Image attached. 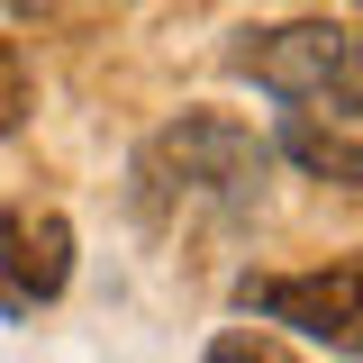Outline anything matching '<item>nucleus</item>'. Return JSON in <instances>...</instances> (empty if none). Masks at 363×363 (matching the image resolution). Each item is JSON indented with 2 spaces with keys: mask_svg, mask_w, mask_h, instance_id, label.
<instances>
[{
  "mask_svg": "<svg viewBox=\"0 0 363 363\" xmlns=\"http://www.w3.org/2000/svg\"><path fill=\"white\" fill-rule=\"evenodd\" d=\"M264 164L272 145L245 118H227V109H182L164 128L136 145L128 164V200L145 227H191V218H227V209H245L255 191H264Z\"/></svg>",
  "mask_w": 363,
  "mask_h": 363,
  "instance_id": "1",
  "label": "nucleus"
},
{
  "mask_svg": "<svg viewBox=\"0 0 363 363\" xmlns=\"http://www.w3.org/2000/svg\"><path fill=\"white\" fill-rule=\"evenodd\" d=\"M236 73H245V82H264L272 100H318V109H354V100H363L354 28H327V18L255 28V37L236 45Z\"/></svg>",
  "mask_w": 363,
  "mask_h": 363,
  "instance_id": "2",
  "label": "nucleus"
},
{
  "mask_svg": "<svg viewBox=\"0 0 363 363\" xmlns=\"http://www.w3.org/2000/svg\"><path fill=\"white\" fill-rule=\"evenodd\" d=\"M236 309L264 318V327H291V336H318V345L354 354V264H318V272H245V281H236Z\"/></svg>",
  "mask_w": 363,
  "mask_h": 363,
  "instance_id": "3",
  "label": "nucleus"
},
{
  "mask_svg": "<svg viewBox=\"0 0 363 363\" xmlns=\"http://www.w3.org/2000/svg\"><path fill=\"white\" fill-rule=\"evenodd\" d=\"M73 281V227L55 209H0V309L37 318Z\"/></svg>",
  "mask_w": 363,
  "mask_h": 363,
  "instance_id": "4",
  "label": "nucleus"
},
{
  "mask_svg": "<svg viewBox=\"0 0 363 363\" xmlns=\"http://www.w3.org/2000/svg\"><path fill=\"white\" fill-rule=\"evenodd\" d=\"M281 155H291L300 173L336 182V191H354V182H363V136H354V109H318V100H291V109H281Z\"/></svg>",
  "mask_w": 363,
  "mask_h": 363,
  "instance_id": "5",
  "label": "nucleus"
},
{
  "mask_svg": "<svg viewBox=\"0 0 363 363\" xmlns=\"http://www.w3.org/2000/svg\"><path fill=\"white\" fill-rule=\"evenodd\" d=\"M28 109H37V73H28L18 37L0 28V136H18V128H28Z\"/></svg>",
  "mask_w": 363,
  "mask_h": 363,
  "instance_id": "6",
  "label": "nucleus"
},
{
  "mask_svg": "<svg viewBox=\"0 0 363 363\" xmlns=\"http://www.w3.org/2000/svg\"><path fill=\"white\" fill-rule=\"evenodd\" d=\"M200 363H300L291 345H272V336H255V327H227V336H209V354Z\"/></svg>",
  "mask_w": 363,
  "mask_h": 363,
  "instance_id": "7",
  "label": "nucleus"
}]
</instances>
